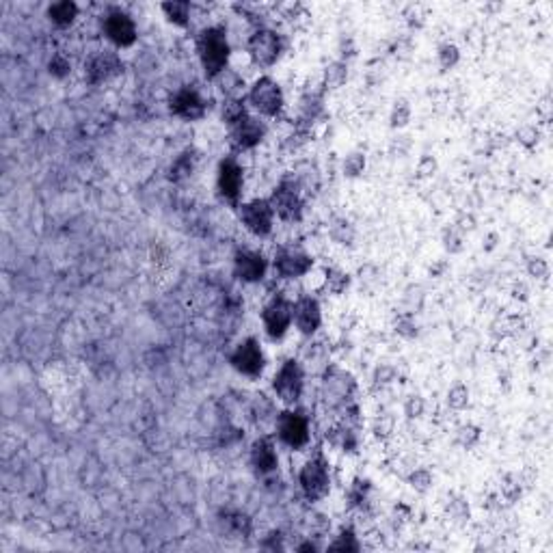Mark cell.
Instances as JSON below:
<instances>
[{
  "label": "cell",
  "mask_w": 553,
  "mask_h": 553,
  "mask_svg": "<svg viewBox=\"0 0 553 553\" xmlns=\"http://www.w3.org/2000/svg\"><path fill=\"white\" fill-rule=\"evenodd\" d=\"M195 50L208 80H214L220 72L230 68L232 45H230L227 28L223 24H212L201 28L195 39Z\"/></svg>",
  "instance_id": "cell-1"
},
{
  "label": "cell",
  "mask_w": 553,
  "mask_h": 553,
  "mask_svg": "<svg viewBox=\"0 0 553 553\" xmlns=\"http://www.w3.org/2000/svg\"><path fill=\"white\" fill-rule=\"evenodd\" d=\"M274 436L290 450H303L311 441V419L303 409L286 407L276 413L274 419Z\"/></svg>",
  "instance_id": "cell-2"
},
{
  "label": "cell",
  "mask_w": 553,
  "mask_h": 553,
  "mask_svg": "<svg viewBox=\"0 0 553 553\" xmlns=\"http://www.w3.org/2000/svg\"><path fill=\"white\" fill-rule=\"evenodd\" d=\"M299 486L307 502H322L331 493V465L322 452H316L307 458L299 471Z\"/></svg>",
  "instance_id": "cell-3"
},
{
  "label": "cell",
  "mask_w": 553,
  "mask_h": 553,
  "mask_svg": "<svg viewBox=\"0 0 553 553\" xmlns=\"http://www.w3.org/2000/svg\"><path fill=\"white\" fill-rule=\"evenodd\" d=\"M247 104L259 117L274 119L281 115V110L286 106L284 89L272 76H259L247 91Z\"/></svg>",
  "instance_id": "cell-4"
},
{
  "label": "cell",
  "mask_w": 553,
  "mask_h": 553,
  "mask_svg": "<svg viewBox=\"0 0 553 553\" xmlns=\"http://www.w3.org/2000/svg\"><path fill=\"white\" fill-rule=\"evenodd\" d=\"M357 394V380L355 376L344 370L342 365L326 363L322 372V398L328 407L333 409H344L346 404L353 402Z\"/></svg>",
  "instance_id": "cell-5"
},
{
  "label": "cell",
  "mask_w": 553,
  "mask_h": 553,
  "mask_svg": "<svg viewBox=\"0 0 553 553\" xmlns=\"http://www.w3.org/2000/svg\"><path fill=\"white\" fill-rule=\"evenodd\" d=\"M303 190L296 182V178L292 173L284 176L281 182L274 186L272 195L268 197L276 218H281L284 223H299L303 218V208H305V199H303Z\"/></svg>",
  "instance_id": "cell-6"
},
{
  "label": "cell",
  "mask_w": 553,
  "mask_h": 553,
  "mask_svg": "<svg viewBox=\"0 0 553 553\" xmlns=\"http://www.w3.org/2000/svg\"><path fill=\"white\" fill-rule=\"evenodd\" d=\"M284 48V37L270 26L253 28V33L247 39V54L257 68H272L281 59Z\"/></svg>",
  "instance_id": "cell-7"
},
{
  "label": "cell",
  "mask_w": 553,
  "mask_h": 553,
  "mask_svg": "<svg viewBox=\"0 0 553 553\" xmlns=\"http://www.w3.org/2000/svg\"><path fill=\"white\" fill-rule=\"evenodd\" d=\"M305 390V370L299 359H286L272 376V392L286 407H296Z\"/></svg>",
  "instance_id": "cell-8"
},
{
  "label": "cell",
  "mask_w": 553,
  "mask_h": 553,
  "mask_svg": "<svg viewBox=\"0 0 553 553\" xmlns=\"http://www.w3.org/2000/svg\"><path fill=\"white\" fill-rule=\"evenodd\" d=\"M262 324L272 342L284 340L294 324V301L284 294H274L262 309Z\"/></svg>",
  "instance_id": "cell-9"
},
{
  "label": "cell",
  "mask_w": 553,
  "mask_h": 553,
  "mask_svg": "<svg viewBox=\"0 0 553 553\" xmlns=\"http://www.w3.org/2000/svg\"><path fill=\"white\" fill-rule=\"evenodd\" d=\"M245 190V169L236 156H225L216 167V195L232 208H240Z\"/></svg>",
  "instance_id": "cell-10"
},
{
  "label": "cell",
  "mask_w": 553,
  "mask_h": 553,
  "mask_svg": "<svg viewBox=\"0 0 553 553\" xmlns=\"http://www.w3.org/2000/svg\"><path fill=\"white\" fill-rule=\"evenodd\" d=\"M240 223L245 230L255 238H268L274 230V208L268 197H257L247 203H240L238 208Z\"/></svg>",
  "instance_id": "cell-11"
},
{
  "label": "cell",
  "mask_w": 553,
  "mask_h": 553,
  "mask_svg": "<svg viewBox=\"0 0 553 553\" xmlns=\"http://www.w3.org/2000/svg\"><path fill=\"white\" fill-rule=\"evenodd\" d=\"M272 268L281 279H301L313 268V257L299 245H281L274 249Z\"/></svg>",
  "instance_id": "cell-12"
},
{
  "label": "cell",
  "mask_w": 553,
  "mask_h": 553,
  "mask_svg": "<svg viewBox=\"0 0 553 553\" xmlns=\"http://www.w3.org/2000/svg\"><path fill=\"white\" fill-rule=\"evenodd\" d=\"M102 33L115 48H130L139 39V28L134 18L119 7L106 11V16L102 18Z\"/></svg>",
  "instance_id": "cell-13"
},
{
  "label": "cell",
  "mask_w": 553,
  "mask_h": 553,
  "mask_svg": "<svg viewBox=\"0 0 553 553\" xmlns=\"http://www.w3.org/2000/svg\"><path fill=\"white\" fill-rule=\"evenodd\" d=\"M169 110L184 122H201L208 113V100L195 85H184L169 97Z\"/></svg>",
  "instance_id": "cell-14"
},
{
  "label": "cell",
  "mask_w": 553,
  "mask_h": 553,
  "mask_svg": "<svg viewBox=\"0 0 553 553\" xmlns=\"http://www.w3.org/2000/svg\"><path fill=\"white\" fill-rule=\"evenodd\" d=\"M230 365L247 376V378H259L264 367H266V357L262 350V344L257 338H247L242 340L232 353H230Z\"/></svg>",
  "instance_id": "cell-15"
},
{
  "label": "cell",
  "mask_w": 553,
  "mask_h": 553,
  "mask_svg": "<svg viewBox=\"0 0 553 553\" xmlns=\"http://www.w3.org/2000/svg\"><path fill=\"white\" fill-rule=\"evenodd\" d=\"M124 72V61L115 50H97L85 61V80L93 87L113 80Z\"/></svg>",
  "instance_id": "cell-16"
},
{
  "label": "cell",
  "mask_w": 553,
  "mask_h": 553,
  "mask_svg": "<svg viewBox=\"0 0 553 553\" xmlns=\"http://www.w3.org/2000/svg\"><path fill=\"white\" fill-rule=\"evenodd\" d=\"M234 274L236 279H240L242 284H259L264 281V276L270 268L266 255L257 249H249V247H240L234 253Z\"/></svg>",
  "instance_id": "cell-17"
},
{
  "label": "cell",
  "mask_w": 553,
  "mask_h": 553,
  "mask_svg": "<svg viewBox=\"0 0 553 553\" xmlns=\"http://www.w3.org/2000/svg\"><path fill=\"white\" fill-rule=\"evenodd\" d=\"M249 463H251V469L262 476V478H268L272 473L279 471V454H276V436L272 434H262L257 436L253 444H251V450H249Z\"/></svg>",
  "instance_id": "cell-18"
},
{
  "label": "cell",
  "mask_w": 553,
  "mask_h": 553,
  "mask_svg": "<svg viewBox=\"0 0 553 553\" xmlns=\"http://www.w3.org/2000/svg\"><path fill=\"white\" fill-rule=\"evenodd\" d=\"M266 132H268L266 124L259 117L249 113L238 126L230 128V147L234 154L251 151L266 139Z\"/></svg>",
  "instance_id": "cell-19"
},
{
  "label": "cell",
  "mask_w": 553,
  "mask_h": 553,
  "mask_svg": "<svg viewBox=\"0 0 553 553\" xmlns=\"http://www.w3.org/2000/svg\"><path fill=\"white\" fill-rule=\"evenodd\" d=\"M294 326L305 338L318 333V328L322 326V307L316 296L305 294L294 301Z\"/></svg>",
  "instance_id": "cell-20"
},
{
  "label": "cell",
  "mask_w": 553,
  "mask_h": 553,
  "mask_svg": "<svg viewBox=\"0 0 553 553\" xmlns=\"http://www.w3.org/2000/svg\"><path fill=\"white\" fill-rule=\"evenodd\" d=\"M212 82L218 87L220 95H223L225 100H242V97H247V91H249L245 76L234 68L223 70Z\"/></svg>",
  "instance_id": "cell-21"
},
{
  "label": "cell",
  "mask_w": 553,
  "mask_h": 553,
  "mask_svg": "<svg viewBox=\"0 0 553 553\" xmlns=\"http://www.w3.org/2000/svg\"><path fill=\"white\" fill-rule=\"evenodd\" d=\"M326 439L331 441V446H335L348 454H355L359 450V428L348 422H340L338 426L331 428Z\"/></svg>",
  "instance_id": "cell-22"
},
{
  "label": "cell",
  "mask_w": 553,
  "mask_h": 553,
  "mask_svg": "<svg viewBox=\"0 0 553 553\" xmlns=\"http://www.w3.org/2000/svg\"><path fill=\"white\" fill-rule=\"evenodd\" d=\"M292 176L296 178L299 186L303 193H309V195H316L322 186V176L318 171V167L311 162V160H301L296 162V167L292 171Z\"/></svg>",
  "instance_id": "cell-23"
},
{
  "label": "cell",
  "mask_w": 553,
  "mask_h": 553,
  "mask_svg": "<svg viewBox=\"0 0 553 553\" xmlns=\"http://www.w3.org/2000/svg\"><path fill=\"white\" fill-rule=\"evenodd\" d=\"M78 5L74 0H59V3H52L45 11L48 20L57 26V28H68L76 22L78 18Z\"/></svg>",
  "instance_id": "cell-24"
},
{
  "label": "cell",
  "mask_w": 553,
  "mask_h": 553,
  "mask_svg": "<svg viewBox=\"0 0 553 553\" xmlns=\"http://www.w3.org/2000/svg\"><path fill=\"white\" fill-rule=\"evenodd\" d=\"M164 18H167L173 26L188 28L190 26V16H193V5L188 0H169V3L160 5Z\"/></svg>",
  "instance_id": "cell-25"
},
{
  "label": "cell",
  "mask_w": 553,
  "mask_h": 553,
  "mask_svg": "<svg viewBox=\"0 0 553 553\" xmlns=\"http://www.w3.org/2000/svg\"><path fill=\"white\" fill-rule=\"evenodd\" d=\"M328 236H331V240H333L335 245H340V247H353L355 240H357L355 225L350 223L346 216L331 218V223H328Z\"/></svg>",
  "instance_id": "cell-26"
},
{
  "label": "cell",
  "mask_w": 553,
  "mask_h": 553,
  "mask_svg": "<svg viewBox=\"0 0 553 553\" xmlns=\"http://www.w3.org/2000/svg\"><path fill=\"white\" fill-rule=\"evenodd\" d=\"M350 284H353V276L344 268H340V266H326L324 268V286L331 294L342 296L350 288Z\"/></svg>",
  "instance_id": "cell-27"
},
{
  "label": "cell",
  "mask_w": 553,
  "mask_h": 553,
  "mask_svg": "<svg viewBox=\"0 0 553 553\" xmlns=\"http://www.w3.org/2000/svg\"><path fill=\"white\" fill-rule=\"evenodd\" d=\"M247 115H249L247 97H242V100H223V104H220V119H223V124L227 128L238 126Z\"/></svg>",
  "instance_id": "cell-28"
},
{
  "label": "cell",
  "mask_w": 553,
  "mask_h": 553,
  "mask_svg": "<svg viewBox=\"0 0 553 553\" xmlns=\"http://www.w3.org/2000/svg\"><path fill=\"white\" fill-rule=\"evenodd\" d=\"M195 162H197V156H195V151L193 149H186L184 154H180L176 160H173V164H171V169H169V180L171 182H184V180H188L190 176H193V171H195Z\"/></svg>",
  "instance_id": "cell-29"
},
{
  "label": "cell",
  "mask_w": 553,
  "mask_h": 553,
  "mask_svg": "<svg viewBox=\"0 0 553 553\" xmlns=\"http://www.w3.org/2000/svg\"><path fill=\"white\" fill-rule=\"evenodd\" d=\"M348 80V63L338 59V61H331L326 68H324V74H322V87L324 89H340L344 87Z\"/></svg>",
  "instance_id": "cell-30"
},
{
  "label": "cell",
  "mask_w": 553,
  "mask_h": 553,
  "mask_svg": "<svg viewBox=\"0 0 553 553\" xmlns=\"http://www.w3.org/2000/svg\"><path fill=\"white\" fill-rule=\"evenodd\" d=\"M370 490H372L370 480H365V478H355L353 484L348 486V493H346L348 508H353V510H363V506L370 502Z\"/></svg>",
  "instance_id": "cell-31"
},
{
  "label": "cell",
  "mask_w": 553,
  "mask_h": 553,
  "mask_svg": "<svg viewBox=\"0 0 553 553\" xmlns=\"http://www.w3.org/2000/svg\"><path fill=\"white\" fill-rule=\"evenodd\" d=\"M251 419L257 422V424H264V422H274L276 419V409H274V402L266 396V394H257L251 402Z\"/></svg>",
  "instance_id": "cell-32"
},
{
  "label": "cell",
  "mask_w": 553,
  "mask_h": 553,
  "mask_svg": "<svg viewBox=\"0 0 553 553\" xmlns=\"http://www.w3.org/2000/svg\"><path fill=\"white\" fill-rule=\"evenodd\" d=\"M394 333L402 340H415L419 335V322L413 311H402L394 320Z\"/></svg>",
  "instance_id": "cell-33"
},
{
  "label": "cell",
  "mask_w": 553,
  "mask_h": 553,
  "mask_svg": "<svg viewBox=\"0 0 553 553\" xmlns=\"http://www.w3.org/2000/svg\"><path fill=\"white\" fill-rule=\"evenodd\" d=\"M441 245H444V249L450 253V255H458L465 251L467 247V234H463L454 223L448 225L444 232H441Z\"/></svg>",
  "instance_id": "cell-34"
},
{
  "label": "cell",
  "mask_w": 553,
  "mask_h": 553,
  "mask_svg": "<svg viewBox=\"0 0 553 553\" xmlns=\"http://www.w3.org/2000/svg\"><path fill=\"white\" fill-rule=\"evenodd\" d=\"M436 63H439L441 72H452L461 63V48L452 41L441 43L436 50Z\"/></svg>",
  "instance_id": "cell-35"
},
{
  "label": "cell",
  "mask_w": 553,
  "mask_h": 553,
  "mask_svg": "<svg viewBox=\"0 0 553 553\" xmlns=\"http://www.w3.org/2000/svg\"><path fill=\"white\" fill-rule=\"evenodd\" d=\"M328 551H338V553H357L361 551V542L355 534L353 527H342L340 534L335 536V540L328 544Z\"/></svg>",
  "instance_id": "cell-36"
},
{
  "label": "cell",
  "mask_w": 553,
  "mask_h": 553,
  "mask_svg": "<svg viewBox=\"0 0 553 553\" xmlns=\"http://www.w3.org/2000/svg\"><path fill=\"white\" fill-rule=\"evenodd\" d=\"M448 407L456 413L465 411L471 402V394H469V387L465 382H454L450 390H448V398H446Z\"/></svg>",
  "instance_id": "cell-37"
},
{
  "label": "cell",
  "mask_w": 553,
  "mask_h": 553,
  "mask_svg": "<svg viewBox=\"0 0 553 553\" xmlns=\"http://www.w3.org/2000/svg\"><path fill=\"white\" fill-rule=\"evenodd\" d=\"M365 167H367L365 154H363V151H350V154L344 158L342 173H344V178H348V180H357V178L363 176Z\"/></svg>",
  "instance_id": "cell-38"
},
{
  "label": "cell",
  "mask_w": 553,
  "mask_h": 553,
  "mask_svg": "<svg viewBox=\"0 0 553 553\" xmlns=\"http://www.w3.org/2000/svg\"><path fill=\"white\" fill-rule=\"evenodd\" d=\"M482 439V430L476 424H463L456 428V444L463 450H473Z\"/></svg>",
  "instance_id": "cell-39"
},
{
  "label": "cell",
  "mask_w": 553,
  "mask_h": 553,
  "mask_svg": "<svg viewBox=\"0 0 553 553\" xmlns=\"http://www.w3.org/2000/svg\"><path fill=\"white\" fill-rule=\"evenodd\" d=\"M396 432V417L392 413H382L372 422V434L378 441H390Z\"/></svg>",
  "instance_id": "cell-40"
},
{
  "label": "cell",
  "mask_w": 553,
  "mask_h": 553,
  "mask_svg": "<svg viewBox=\"0 0 553 553\" xmlns=\"http://www.w3.org/2000/svg\"><path fill=\"white\" fill-rule=\"evenodd\" d=\"M413 117V110H411V104L407 100H396L394 108H392V115H390V126L394 130H402L409 126Z\"/></svg>",
  "instance_id": "cell-41"
},
{
  "label": "cell",
  "mask_w": 553,
  "mask_h": 553,
  "mask_svg": "<svg viewBox=\"0 0 553 553\" xmlns=\"http://www.w3.org/2000/svg\"><path fill=\"white\" fill-rule=\"evenodd\" d=\"M407 482L413 490L417 493H428L432 488V482H434V476L428 467H415L409 476H407Z\"/></svg>",
  "instance_id": "cell-42"
},
{
  "label": "cell",
  "mask_w": 553,
  "mask_h": 553,
  "mask_svg": "<svg viewBox=\"0 0 553 553\" xmlns=\"http://www.w3.org/2000/svg\"><path fill=\"white\" fill-rule=\"evenodd\" d=\"M48 74L57 80H65L72 74V63L63 52H54L48 61Z\"/></svg>",
  "instance_id": "cell-43"
},
{
  "label": "cell",
  "mask_w": 553,
  "mask_h": 553,
  "mask_svg": "<svg viewBox=\"0 0 553 553\" xmlns=\"http://www.w3.org/2000/svg\"><path fill=\"white\" fill-rule=\"evenodd\" d=\"M223 523H225V527H227V534H232V536L245 538V536L251 534V519H249L247 515H242V512L225 515Z\"/></svg>",
  "instance_id": "cell-44"
},
{
  "label": "cell",
  "mask_w": 553,
  "mask_h": 553,
  "mask_svg": "<svg viewBox=\"0 0 553 553\" xmlns=\"http://www.w3.org/2000/svg\"><path fill=\"white\" fill-rule=\"evenodd\" d=\"M515 139H517V143H519L521 147L534 149V147L540 143V130H538L534 124H525V126H521V128L515 132Z\"/></svg>",
  "instance_id": "cell-45"
},
{
  "label": "cell",
  "mask_w": 553,
  "mask_h": 553,
  "mask_svg": "<svg viewBox=\"0 0 553 553\" xmlns=\"http://www.w3.org/2000/svg\"><path fill=\"white\" fill-rule=\"evenodd\" d=\"M521 493H523V486H521V480L512 473H508L504 480H502V497L508 502V504H515L521 500Z\"/></svg>",
  "instance_id": "cell-46"
},
{
  "label": "cell",
  "mask_w": 553,
  "mask_h": 553,
  "mask_svg": "<svg viewBox=\"0 0 553 553\" xmlns=\"http://www.w3.org/2000/svg\"><path fill=\"white\" fill-rule=\"evenodd\" d=\"M402 413H404L407 419H419V417L426 413V400H424V396L411 394V396L404 400V404H402Z\"/></svg>",
  "instance_id": "cell-47"
},
{
  "label": "cell",
  "mask_w": 553,
  "mask_h": 553,
  "mask_svg": "<svg viewBox=\"0 0 553 553\" xmlns=\"http://www.w3.org/2000/svg\"><path fill=\"white\" fill-rule=\"evenodd\" d=\"M396 378H398V370H396V365H392V363H380V365L374 370V376H372V380H374L376 387H387V385H392Z\"/></svg>",
  "instance_id": "cell-48"
},
{
  "label": "cell",
  "mask_w": 553,
  "mask_h": 553,
  "mask_svg": "<svg viewBox=\"0 0 553 553\" xmlns=\"http://www.w3.org/2000/svg\"><path fill=\"white\" fill-rule=\"evenodd\" d=\"M525 268H527V274L532 276V279H536V281H544L549 276V264L542 257H530Z\"/></svg>",
  "instance_id": "cell-49"
},
{
  "label": "cell",
  "mask_w": 553,
  "mask_h": 553,
  "mask_svg": "<svg viewBox=\"0 0 553 553\" xmlns=\"http://www.w3.org/2000/svg\"><path fill=\"white\" fill-rule=\"evenodd\" d=\"M436 171H439V162H436V158L430 156V154H424V156L419 158V162H417V178L426 180V178H432Z\"/></svg>",
  "instance_id": "cell-50"
},
{
  "label": "cell",
  "mask_w": 553,
  "mask_h": 553,
  "mask_svg": "<svg viewBox=\"0 0 553 553\" xmlns=\"http://www.w3.org/2000/svg\"><path fill=\"white\" fill-rule=\"evenodd\" d=\"M357 276H359L361 286H376V284H378L380 272H378V268H376L374 264H365V266L359 268Z\"/></svg>",
  "instance_id": "cell-51"
},
{
  "label": "cell",
  "mask_w": 553,
  "mask_h": 553,
  "mask_svg": "<svg viewBox=\"0 0 553 553\" xmlns=\"http://www.w3.org/2000/svg\"><path fill=\"white\" fill-rule=\"evenodd\" d=\"M450 515H452L454 521H458V523L469 521V506H467V502H465V500H454V502H450Z\"/></svg>",
  "instance_id": "cell-52"
},
{
  "label": "cell",
  "mask_w": 553,
  "mask_h": 553,
  "mask_svg": "<svg viewBox=\"0 0 553 553\" xmlns=\"http://www.w3.org/2000/svg\"><path fill=\"white\" fill-rule=\"evenodd\" d=\"M454 225L463 232V234H469V232H473L476 230V225H478V220H476V216L473 214H469V212H461L458 214V218L454 220Z\"/></svg>",
  "instance_id": "cell-53"
},
{
  "label": "cell",
  "mask_w": 553,
  "mask_h": 553,
  "mask_svg": "<svg viewBox=\"0 0 553 553\" xmlns=\"http://www.w3.org/2000/svg\"><path fill=\"white\" fill-rule=\"evenodd\" d=\"M411 52H413V41L407 39V37H404V39H398V43L394 45V54H396L398 59H402V61L411 57Z\"/></svg>",
  "instance_id": "cell-54"
},
{
  "label": "cell",
  "mask_w": 553,
  "mask_h": 553,
  "mask_svg": "<svg viewBox=\"0 0 553 553\" xmlns=\"http://www.w3.org/2000/svg\"><path fill=\"white\" fill-rule=\"evenodd\" d=\"M500 242H502L500 234H497V232H488V234L484 236V240H482V249H484L486 253H490V251L497 249V245H500Z\"/></svg>",
  "instance_id": "cell-55"
},
{
  "label": "cell",
  "mask_w": 553,
  "mask_h": 553,
  "mask_svg": "<svg viewBox=\"0 0 553 553\" xmlns=\"http://www.w3.org/2000/svg\"><path fill=\"white\" fill-rule=\"evenodd\" d=\"M510 294H512V299H515V301H521V303L530 299V290H527V286H525L523 281L515 284V286H512V290H510Z\"/></svg>",
  "instance_id": "cell-56"
},
{
  "label": "cell",
  "mask_w": 553,
  "mask_h": 553,
  "mask_svg": "<svg viewBox=\"0 0 553 553\" xmlns=\"http://www.w3.org/2000/svg\"><path fill=\"white\" fill-rule=\"evenodd\" d=\"M404 301H407V303H413V301H417V305L422 307V301H424V292H422V288H419V286H411V288L407 290V296H404Z\"/></svg>",
  "instance_id": "cell-57"
},
{
  "label": "cell",
  "mask_w": 553,
  "mask_h": 553,
  "mask_svg": "<svg viewBox=\"0 0 553 553\" xmlns=\"http://www.w3.org/2000/svg\"><path fill=\"white\" fill-rule=\"evenodd\" d=\"M450 268V264L446 262V259H439L436 264H432L430 266V276H436V279H439V276H444V272Z\"/></svg>",
  "instance_id": "cell-58"
},
{
  "label": "cell",
  "mask_w": 553,
  "mask_h": 553,
  "mask_svg": "<svg viewBox=\"0 0 553 553\" xmlns=\"http://www.w3.org/2000/svg\"><path fill=\"white\" fill-rule=\"evenodd\" d=\"M318 549H320V547H318L316 542H311V536H309V540L296 544V551H318Z\"/></svg>",
  "instance_id": "cell-59"
},
{
  "label": "cell",
  "mask_w": 553,
  "mask_h": 553,
  "mask_svg": "<svg viewBox=\"0 0 553 553\" xmlns=\"http://www.w3.org/2000/svg\"><path fill=\"white\" fill-rule=\"evenodd\" d=\"M540 113H542V117H544V124H549V97H544L542 100V106H540Z\"/></svg>",
  "instance_id": "cell-60"
}]
</instances>
